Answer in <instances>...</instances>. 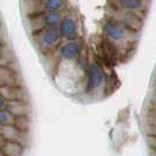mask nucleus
I'll return each instance as SVG.
<instances>
[{
  "label": "nucleus",
  "mask_w": 156,
  "mask_h": 156,
  "mask_svg": "<svg viewBox=\"0 0 156 156\" xmlns=\"http://www.w3.org/2000/svg\"><path fill=\"white\" fill-rule=\"evenodd\" d=\"M102 30L108 39L113 40V41H121V40L125 39L127 28L120 21L109 19V20H106L103 23Z\"/></svg>",
  "instance_id": "f257e3e1"
},
{
  "label": "nucleus",
  "mask_w": 156,
  "mask_h": 156,
  "mask_svg": "<svg viewBox=\"0 0 156 156\" xmlns=\"http://www.w3.org/2000/svg\"><path fill=\"white\" fill-rule=\"evenodd\" d=\"M37 21H39L41 25V28H47V27H55L62 21L61 14L59 13V11H47L42 12Z\"/></svg>",
  "instance_id": "f03ea898"
},
{
  "label": "nucleus",
  "mask_w": 156,
  "mask_h": 156,
  "mask_svg": "<svg viewBox=\"0 0 156 156\" xmlns=\"http://www.w3.org/2000/svg\"><path fill=\"white\" fill-rule=\"evenodd\" d=\"M102 80H103V74L101 69L99 68L98 65L92 63L88 68V89L92 90L98 88L102 83Z\"/></svg>",
  "instance_id": "7ed1b4c3"
},
{
  "label": "nucleus",
  "mask_w": 156,
  "mask_h": 156,
  "mask_svg": "<svg viewBox=\"0 0 156 156\" xmlns=\"http://www.w3.org/2000/svg\"><path fill=\"white\" fill-rule=\"evenodd\" d=\"M61 38L59 30L54 27H47L42 32L41 35V44L46 47H52L59 42V39Z\"/></svg>",
  "instance_id": "20e7f679"
},
{
  "label": "nucleus",
  "mask_w": 156,
  "mask_h": 156,
  "mask_svg": "<svg viewBox=\"0 0 156 156\" xmlns=\"http://www.w3.org/2000/svg\"><path fill=\"white\" fill-rule=\"evenodd\" d=\"M115 4L120 9H123L127 12L141 11L146 6L144 0H115Z\"/></svg>",
  "instance_id": "39448f33"
},
{
  "label": "nucleus",
  "mask_w": 156,
  "mask_h": 156,
  "mask_svg": "<svg viewBox=\"0 0 156 156\" xmlns=\"http://www.w3.org/2000/svg\"><path fill=\"white\" fill-rule=\"evenodd\" d=\"M75 31H76V23H75V20L72 18H65L59 25V33L61 38H66V39L72 38Z\"/></svg>",
  "instance_id": "423d86ee"
},
{
  "label": "nucleus",
  "mask_w": 156,
  "mask_h": 156,
  "mask_svg": "<svg viewBox=\"0 0 156 156\" xmlns=\"http://www.w3.org/2000/svg\"><path fill=\"white\" fill-rule=\"evenodd\" d=\"M80 52V46H79L78 42H74V41H70L65 44L61 49H60V54L62 58L70 60V59H74Z\"/></svg>",
  "instance_id": "0eeeda50"
},
{
  "label": "nucleus",
  "mask_w": 156,
  "mask_h": 156,
  "mask_svg": "<svg viewBox=\"0 0 156 156\" xmlns=\"http://www.w3.org/2000/svg\"><path fill=\"white\" fill-rule=\"evenodd\" d=\"M140 19H137L136 16H134L133 13L130 14V12H128L127 14H123L122 18H120V23L125 26L127 30H132V31H137L139 26H140Z\"/></svg>",
  "instance_id": "6e6552de"
},
{
  "label": "nucleus",
  "mask_w": 156,
  "mask_h": 156,
  "mask_svg": "<svg viewBox=\"0 0 156 156\" xmlns=\"http://www.w3.org/2000/svg\"><path fill=\"white\" fill-rule=\"evenodd\" d=\"M1 151H2L4 155H6V156H20L21 153H23V147H21L20 144L16 143V142L9 141V142H7L6 146L2 143V146H1Z\"/></svg>",
  "instance_id": "1a4fd4ad"
},
{
  "label": "nucleus",
  "mask_w": 156,
  "mask_h": 156,
  "mask_svg": "<svg viewBox=\"0 0 156 156\" xmlns=\"http://www.w3.org/2000/svg\"><path fill=\"white\" fill-rule=\"evenodd\" d=\"M63 0H40V6L42 12L47 11H59L63 7Z\"/></svg>",
  "instance_id": "9d476101"
},
{
  "label": "nucleus",
  "mask_w": 156,
  "mask_h": 156,
  "mask_svg": "<svg viewBox=\"0 0 156 156\" xmlns=\"http://www.w3.org/2000/svg\"><path fill=\"white\" fill-rule=\"evenodd\" d=\"M11 117H12V115L8 112H5L4 109H1V119H0L1 120V126H5L6 123L8 125V122L12 120Z\"/></svg>",
  "instance_id": "9b49d317"
}]
</instances>
